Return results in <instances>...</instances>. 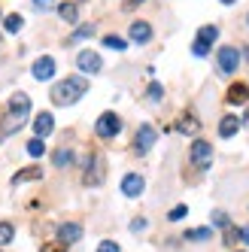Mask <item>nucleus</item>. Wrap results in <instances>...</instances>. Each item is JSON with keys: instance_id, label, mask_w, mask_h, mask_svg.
<instances>
[{"instance_id": "11", "label": "nucleus", "mask_w": 249, "mask_h": 252, "mask_svg": "<svg viewBox=\"0 0 249 252\" xmlns=\"http://www.w3.org/2000/svg\"><path fill=\"white\" fill-rule=\"evenodd\" d=\"M82 237V225L79 222H61L58 225V240L67 246V243H76Z\"/></svg>"}, {"instance_id": "15", "label": "nucleus", "mask_w": 249, "mask_h": 252, "mask_svg": "<svg viewBox=\"0 0 249 252\" xmlns=\"http://www.w3.org/2000/svg\"><path fill=\"white\" fill-rule=\"evenodd\" d=\"M249 100V85L246 82H234V85H231L228 88V103H246Z\"/></svg>"}, {"instance_id": "19", "label": "nucleus", "mask_w": 249, "mask_h": 252, "mask_svg": "<svg viewBox=\"0 0 249 252\" xmlns=\"http://www.w3.org/2000/svg\"><path fill=\"white\" fill-rule=\"evenodd\" d=\"M52 164H55L58 170L70 167V164H73V152H70V149H55V152H52Z\"/></svg>"}, {"instance_id": "40", "label": "nucleus", "mask_w": 249, "mask_h": 252, "mask_svg": "<svg viewBox=\"0 0 249 252\" xmlns=\"http://www.w3.org/2000/svg\"><path fill=\"white\" fill-rule=\"evenodd\" d=\"M246 25H249V15H246Z\"/></svg>"}, {"instance_id": "24", "label": "nucleus", "mask_w": 249, "mask_h": 252, "mask_svg": "<svg viewBox=\"0 0 249 252\" xmlns=\"http://www.w3.org/2000/svg\"><path fill=\"white\" fill-rule=\"evenodd\" d=\"M15 237V225L12 222H0V246H9Z\"/></svg>"}, {"instance_id": "16", "label": "nucleus", "mask_w": 249, "mask_h": 252, "mask_svg": "<svg viewBox=\"0 0 249 252\" xmlns=\"http://www.w3.org/2000/svg\"><path fill=\"white\" fill-rule=\"evenodd\" d=\"M58 15H61V22H67V25H76L79 22V6L76 3H58Z\"/></svg>"}, {"instance_id": "2", "label": "nucleus", "mask_w": 249, "mask_h": 252, "mask_svg": "<svg viewBox=\"0 0 249 252\" xmlns=\"http://www.w3.org/2000/svg\"><path fill=\"white\" fill-rule=\"evenodd\" d=\"M85 92H88V82L82 76H67V79H61L55 88H52L49 97H52L55 106H70V103H76Z\"/></svg>"}, {"instance_id": "8", "label": "nucleus", "mask_w": 249, "mask_h": 252, "mask_svg": "<svg viewBox=\"0 0 249 252\" xmlns=\"http://www.w3.org/2000/svg\"><path fill=\"white\" fill-rule=\"evenodd\" d=\"M31 73H33V79H37V82L52 79V76H55V58H52V55L37 58V61H33V67H31Z\"/></svg>"}, {"instance_id": "13", "label": "nucleus", "mask_w": 249, "mask_h": 252, "mask_svg": "<svg viewBox=\"0 0 249 252\" xmlns=\"http://www.w3.org/2000/svg\"><path fill=\"white\" fill-rule=\"evenodd\" d=\"M240 131V116H222V122H219V137L222 140H231Z\"/></svg>"}, {"instance_id": "21", "label": "nucleus", "mask_w": 249, "mask_h": 252, "mask_svg": "<svg viewBox=\"0 0 249 252\" xmlns=\"http://www.w3.org/2000/svg\"><path fill=\"white\" fill-rule=\"evenodd\" d=\"M92 33H94V25H79L73 33H70V40H67V46L70 43H79V40H88V37H92Z\"/></svg>"}, {"instance_id": "18", "label": "nucleus", "mask_w": 249, "mask_h": 252, "mask_svg": "<svg viewBox=\"0 0 249 252\" xmlns=\"http://www.w3.org/2000/svg\"><path fill=\"white\" fill-rule=\"evenodd\" d=\"M219 40V28L216 25H204L201 31H198V40H194V43H204V46H213V43H216Z\"/></svg>"}, {"instance_id": "10", "label": "nucleus", "mask_w": 249, "mask_h": 252, "mask_svg": "<svg viewBox=\"0 0 249 252\" xmlns=\"http://www.w3.org/2000/svg\"><path fill=\"white\" fill-rule=\"evenodd\" d=\"M128 37H131V43H137V46H146V43L152 40V25H149V22H131Z\"/></svg>"}, {"instance_id": "4", "label": "nucleus", "mask_w": 249, "mask_h": 252, "mask_svg": "<svg viewBox=\"0 0 249 252\" xmlns=\"http://www.w3.org/2000/svg\"><path fill=\"white\" fill-rule=\"evenodd\" d=\"M216 64H219V73H234L240 67V52L234 46H222L216 55Z\"/></svg>"}, {"instance_id": "3", "label": "nucleus", "mask_w": 249, "mask_h": 252, "mask_svg": "<svg viewBox=\"0 0 249 252\" xmlns=\"http://www.w3.org/2000/svg\"><path fill=\"white\" fill-rule=\"evenodd\" d=\"M119 131H122V119H119L116 113H103V116L94 122V134H97L100 140H113V137H119Z\"/></svg>"}, {"instance_id": "5", "label": "nucleus", "mask_w": 249, "mask_h": 252, "mask_svg": "<svg viewBox=\"0 0 249 252\" xmlns=\"http://www.w3.org/2000/svg\"><path fill=\"white\" fill-rule=\"evenodd\" d=\"M76 67L82 70L85 76H94V73H100L103 61H100V55H97V52H92V49H82L79 55H76Z\"/></svg>"}, {"instance_id": "26", "label": "nucleus", "mask_w": 249, "mask_h": 252, "mask_svg": "<svg viewBox=\"0 0 249 252\" xmlns=\"http://www.w3.org/2000/svg\"><path fill=\"white\" fill-rule=\"evenodd\" d=\"M43 152H46V143H43L40 137H33V140L28 143V155H31V158H40Z\"/></svg>"}, {"instance_id": "32", "label": "nucleus", "mask_w": 249, "mask_h": 252, "mask_svg": "<svg viewBox=\"0 0 249 252\" xmlns=\"http://www.w3.org/2000/svg\"><path fill=\"white\" fill-rule=\"evenodd\" d=\"M161 97H164V88L158 85V82H152L149 85V100H161Z\"/></svg>"}, {"instance_id": "23", "label": "nucleus", "mask_w": 249, "mask_h": 252, "mask_svg": "<svg viewBox=\"0 0 249 252\" xmlns=\"http://www.w3.org/2000/svg\"><path fill=\"white\" fill-rule=\"evenodd\" d=\"M198 128H201V122L191 119V113H186V116L180 119V131H183V134H198Z\"/></svg>"}, {"instance_id": "37", "label": "nucleus", "mask_w": 249, "mask_h": 252, "mask_svg": "<svg viewBox=\"0 0 249 252\" xmlns=\"http://www.w3.org/2000/svg\"><path fill=\"white\" fill-rule=\"evenodd\" d=\"M240 240L249 246V225H246V228H240Z\"/></svg>"}, {"instance_id": "12", "label": "nucleus", "mask_w": 249, "mask_h": 252, "mask_svg": "<svg viewBox=\"0 0 249 252\" xmlns=\"http://www.w3.org/2000/svg\"><path fill=\"white\" fill-rule=\"evenodd\" d=\"M52 128H55V116L52 113H37V119H33V137H49Z\"/></svg>"}, {"instance_id": "28", "label": "nucleus", "mask_w": 249, "mask_h": 252, "mask_svg": "<svg viewBox=\"0 0 249 252\" xmlns=\"http://www.w3.org/2000/svg\"><path fill=\"white\" fill-rule=\"evenodd\" d=\"M31 3H33V9H37V12H49V9H58V3H55V0H31Z\"/></svg>"}, {"instance_id": "33", "label": "nucleus", "mask_w": 249, "mask_h": 252, "mask_svg": "<svg viewBox=\"0 0 249 252\" xmlns=\"http://www.w3.org/2000/svg\"><path fill=\"white\" fill-rule=\"evenodd\" d=\"M40 252H64V243H61V240H58V243H43Z\"/></svg>"}, {"instance_id": "31", "label": "nucleus", "mask_w": 249, "mask_h": 252, "mask_svg": "<svg viewBox=\"0 0 249 252\" xmlns=\"http://www.w3.org/2000/svg\"><path fill=\"white\" fill-rule=\"evenodd\" d=\"M213 225H216V228H228L231 222H228V216L222 210H216V213H213Z\"/></svg>"}, {"instance_id": "27", "label": "nucleus", "mask_w": 249, "mask_h": 252, "mask_svg": "<svg viewBox=\"0 0 249 252\" xmlns=\"http://www.w3.org/2000/svg\"><path fill=\"white\" fill-rule=\"evenodd\" d=\"M186 216H188V207H186V204H176V207L167 213V219H170V222H180V219H186Z\"/></svg>"}, {"instance_id": "36", "label": "nucleus", "mask_w": 249, "mask_h": 252, "mask_svg": "<svg viewBox=\"0 0 249 252\" xmlns=\"http://www.w3.org/2000/svg\"><path fill=\"white\" fill-rule=\"evenodd\" d=\"M143 228H146V219H134L131 222V231H143Z\"/></svg>"}, {"instance_id": "29", "label": "nucleus", "mask_w": 249, "mask_h": 252, "mask_svg": "<svg viewBox=\"0 0 249 252\" xmlns=\"http://www.w3.org/2000/svg\"><path fill=\"white\" fill-rule=\"evenodd\" d=\"M240 240V228H234V225H228L225 228V243L231 246V243H237Z\"/></svg>"}, {"instance_id": "22", "label": "nucleus", "mask_w": 249, "mask_h": 252, "mask_svg": "<svg viewBox=\"0 0 249 252\" xmlns=\"http://www.w3.org/2000/svg\"><path fill=\"white\" fill-rule=\"evenodd\" d=\"M210 237H213V228H191V231H186V240H194V243H204Z\"/></svg>"}, {"instance_id": "39", "label": "nucleus", "mask_w": 249, "mask_h": 252, "mask_svg": "<svg viewBox=\"0 0 249 252\" xmlns=\"http://www.w3.org/2000/svg\"><path fill=\"white\" fill-rule=\"evenodd\" d=\"M222 3H225V6H228V3H234V0H222Z\"/></svg>"}, {"instance_id": "17", "label": "nucleus", "mask_w": 249, "mask_h": 252, "mask_svg": "<svg viewBox=\"0 0 249 252\" xmlns=\"http://www.w3.org/2000/svg\"><path fill=\"white\" fill-rule=\"evenodd\" d=\"M43 176V170L33 164V167H25V170H19V173H12V186H22V183H31V179H40Z\"/></svg>"}, {"instance_id": "34", "label": "nucleus", "mask_w": 249, "mask_h": 252, "mask_svg": "<svg viewBox=\"0 0 249 252\" xmlns=\"http://www.w3.org/2000/svg\"><path fill=\"white\" fill-rule=\"evenodd\" d=\"M191 52H194V55H198V58H204L207 52H210V46H204V43H194V46H191Z\"/></svg>"}, {"instance_id": "14", "label": "nucleus", "mask_w": 249, "mask_h": 252, "mask_svg": "<svg viewBox=\"0 0 249 252\" xmlns=\"http://www.w3.org/2000/svg\"><path fill=\"white\" fill-rule=\"evenodd\" d=\"M85 186H97L100 179H103V161L100 158H92V164H88V170H85Z\"/></svg>"}, {"instance_id": "6", "label": "nucleus", "mask_w": 249, "mask_h": 252, "mask_svg": "<svg viewBox=\"0 0 249 252\" xmlns=\"http://www.w3.org/2000/svg\"><path fill=\"white\" fill-rule=\"evenodd\" d=\"M137 143H134V152L137 155H146L152 146H155V140H158V134H155V128L152 125H140L137 128V137H134Z\"/></svg>"}, {"instance_id": "41", "label": "nucleus", "mask_w": 249, "mask_h": 252, "mask_svg": "<svg viewBox=\"0 0 249 252\" xmlns=\"http://www.w3.org/2000/svg\"><path fill=\"white\" fill-rule=\"evenodd\" d=\"M237 252H243V249H237Z\"/></svg>"}, {"instance_id": "7", "label": "nucleus", "mask_w": 249, "mask_h": 252, "mask_svg": "<svg viewBox=\"0 0 249 252\" xmlns=\"http://www.w3.org/2000/svg\"><path fill=\"white\" fill-rule=\"evenodd\" d=\"M188 158H191V164L207 167L210 161H213V146H210L207 140H194V143H191V149H188Z\"/></svg>"}, {"instance_id": "30", "label": "nucleus", "mask_w": 249, "mask_h": 252, "mask_svg": "<svg viewBox=\"0 0 249 252\" xmlns=\"http://www.w3.org/2000/svg\"><path fill=\"white\" fill-rule=\"evenodd\" d=\"M97 252H122V249H119L116 240H100V243H97Z\"/></svg>"}, {"instance_id": "35", "label": "nucleus", "mask_w": 249, "mask_h": 252, "mask_svg": "<svg viewBox=\"0 0 249 252\" xmlns=\"http://www.w3.org/2000/svg\"><path fill=\"white\" fill-rule=\"evenodd\" d=\"M143 0H122V9H134V6H140Z\"/></svg>"}, {"instance_id": "1", "label": "nucleus", "mask_w": 249, "mask_h": 252, "mask_svg": "<svg viewBox=\"0 0 249 252\" xmlns=\"http://www.w3.org/2000/svg\"><path fill=\"white\" fill-rule=\"evenodd\" d=\"M28 116H31V97H28L25 92H12V97H9V110H6L3 119H0V137L6 140L9 134L22 131L25 122H28Z\"/></svg>"}, {"instance_id": "9", "label": "nucleus", "mask_w": 249, "mask_h": 252, "mask_svg": "<svg viewBox=\"0 0 249 252\" xmlns=\"http://www.w3.org/2000/svg\"><path fill=\"white\" fill-rule=\"evenodd\" d=\"M143 189H146V179L140 173H124V179H122V194L124 197H140Z\"/></svg>"}, {"instance_id": "25", "label": "nucleus", "mask_w": 249, "mask_h": 252, "mask_svg": "<svg viewBox=\"0 0 249 252\" xmlns=\"http://www.w3.org/2000/svg\"><path fill=\"white\" fill-rule=\"evenodd\" d=\"M103 46H106V49H116V52H124V49H128V43H124L122 37H116V33L103 37Z\"/></svg>"}, {"instance_id": "20", "label": "nucleus", "mask_w": 249, "mask_h": 252, "mask_svg": "<svg viewBox=\"0 0 249 252\" xmlns=\"http://www.w3.org/2000/svg\"><path fill=\"white\" fill-rule=\"evenodd\" d=\"M22 28H25V19H22L19 12H9L6 19H3V31H6V33H19Z\"/></svg>"}, {"instance_id": "38", "label": "nucleus", "mask_w": 249, "mask_h": 252, "mask_svg": "<svg viewBox=\"0 0 249 252\" xmlns=\"http://www.w3.org/2000/svg\"><path fill=\"white\" fill-rule=\"evenodd\" d=\"M240 125H246V128H249V113H246V116L240 119Z\"/></svg>"}]
</instances>
